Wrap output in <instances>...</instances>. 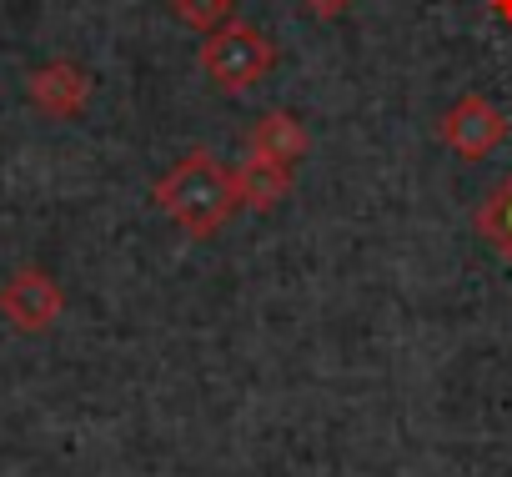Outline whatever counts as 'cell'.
<instances>
[{"mask_svg":"<svg viewBox=\"0 0 512 477\" xmlns=\"http://www.w3.org/2000/svg\"><path fill=\"white\" fill-rule=\"evenodd\" d=\"M26 96H31V106H36L41 116H51V121H71V116H81V111L91 106L96 81H91V71L76 66V61H51V66L31 71Z\"/></svg>","mask_w":512,"mask_h":477,"instance_id":"5b68a950","label":"cell"},{"mask_svg":"<svg viewBox=\"0 0 512 477\" xmlns=\"http://www.w3.org/2000/svg\"><path fill=\"white\" fill-rule=\"evenodd\" d=\"M171 16H176L186 31L211 36L216 26L236 21V0H171Z\"/></svg>","mask_w":512,"mask_h":477,"instance_id":"9c48e42d","label":"cell"},{"mask_svg":"<svg viewBox=\"0 0 512 477\" xmlns=\"http://www.w3.org/2000/svg\"><path fill=\"white\" fill-rule=\"evenodd\" d=\"M302 6V16H312V21H337V16H347L357 0H297Z\"/></svg>","mask_w":512,"mask_h":477,"instance_id":"30bf717a","label":"cell"},{"mask_svg":"<svg viewBox=\"0 0 512 477\" xmlns=\"http://www.w3.org/2000/svg\"><path fill=\"white\" fill-rule=\"evenodd\" d=\"M472 226H477V236H482V242H487L502 262H512V171L477 201Z\"/></svg>","mask_w":512,"mask_h":477,"instance_id":"ba28073f","label":"cell"},{"mask_svg":"<svg viewBox=\"0 0 512 477\" xmlns=\"http://www.w3.org/2000/svg\"><path fill=\"white\" fill-rule=\"evenodd\" d=\"M61 312H66V292L46 267H16L6 277V287H0V317L26 337L51 332L61 322Z\"/></svg>","mask_w":512,"mask_h":477,"instance_id":"277c9868","label":"cell"},{"mask_svg":"<svg viewBox=\"0 0 512 477\" xmlns=\"http://www.w3.org/2000/svg\"><path fill=\"white\" fill-rule=\"evenodd\" d=\"M231 181H236V201H241L246 211H256V216L277 211V206L292 196V166L267 161V156H246V161L231 171Z\"/></svg>","mask_w":512,"mask_h":477,"instance_id":"52a82bcc","label":"cell"},{"mask_svg":"<svg viewBox=\"0 0 512 477\" xmlns=\"http://www.w3.org/2000/svg\"><path fill=\"white\" fill-rule=\"evenodd\" d=\"M151 201L191 236V242H211V236L241 211L231 171L216 161L211 146H191L171 171L151 181Z\"/></svg>","mask_w":512,"mask_h":477,"instance_id":"6da1fadb","label":"cell"},{"mask_svg":"<svg viewBox=\"0 0 512 477\" xmlns=\"http://www.w3.org/2000/svg\"><path fill=\"white\" fill-rule=\"evenodd\" d=\"M246 146H251V156H267V161H282V166L297 171L307 161V151H312V136H307V126H302L297 111L272 106V111H262V116L251 121Z\"/></svg>","mask_w":512,"mask_h":477,"instance_id":"8992f818","label":"cell"},{"mask_svg":"<svg viewBox=\"0 0 512 477\" xmlns=\"http://www.w3.org/2000/svg\"><path fill=\"white\" fill-rule=\"evenodd\" d=\"M487 11H492L502 26H512V0H487Z\"/></svg>","mask_w":512,"mask_h":477,"instance_id":"8fae6325","label":"cell"},{"mask_svg":"<svg viewBox=\"0 0 512 477\" xmlns=\"http://www.w3.org/2000/svg\"><path fill=\"white\" fill-rule=\"evenodd\" d=\"M437 141L462 161H487L507 141V116L482 91H467L437 116Z\"/></svg>","mask_w":512,"mask_h":477,"instance_id":"3957f363","label":"cell"},{"mask_svg":"<svg viewBox=\"0 0 512 477\" xmlns=\"http://www.w3.org/2000/svg\"><path fill=\"white\" fill-rule=\"evenodd\" d=\"M201 71H206V81L221 96H246V91H256L277 71V41L262 26H251V21L236 16V21L216 26L201 41Z\"/></svg>","mask_w":512,"mask_h":477,"instance_id":"7a4b0ae2","label":"cell"}]
</instances>
